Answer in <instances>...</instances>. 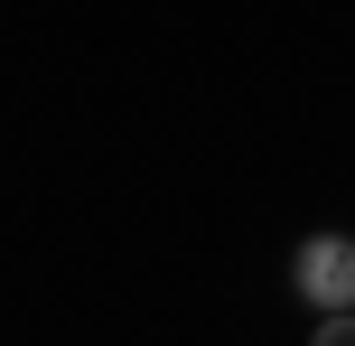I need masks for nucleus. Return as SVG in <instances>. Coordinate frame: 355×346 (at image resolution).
<instances>
[{"instance_id":"f03ea898","label":"nucleus","mask_w":355,"mask_h":346,"mask_svg":"<svg viewBox=\"0 0 355 346\" xmlns=\"http://www.w3.org/2000/svg\"><path fill=\"white\" fill-rule=\"evenodd\" d=\"M309 346H355V309H327L318 328H309Z\"/></svg>"},{"instance_id":"f257e3e1","label":"nucleus","mask_w":355,"mask_h":346,"mask_svg":"<svg viewBox=\"0 0 355 346\" xmlns=\"http://www.w3.org/2000/svg\"><path fill=\"white\" fill-rule=\"evenodd\" d=\"M290 291L309 300V309H355V234H309L300 253H290Z\"/></svg>"}]
</instances>
